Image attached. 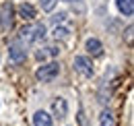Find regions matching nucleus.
Returning <instances> with one entry per match:
<instances>
[{"instance_id":"obj_3","label":"nucleus","mask_w":134,"mask_h":126,"mask_svg":"<svg viewBox=\"0 0 134 126\" xmlns=\"http://www.w3.org/2000/svg\"><path fill=\"white\" fill-rule=\"evenodd\" d=\"M62 75V64L60 60H48V62H39L37 68L33 70V77L37 83L41 85H50L54 81H58V77Z\"/></svg>"},{"instance_id":"obj_11","label":"nucleus","mask_w":134,"mask_h":126,"mask_svg":"<svg viewBox=\"0 0 134 126\" xmlns=\"http://www.w3.org/2000/svg\"><path fill=\"white\" fill-rule=\"evenodd\" d=\"M114 8L122 21H132L134 17V0H114Z\"/></svg>"},{"instance_id":"obj_17","label":"nucleus","mask_w":134,"mask_h":126,"mask_svg":"<svg viewBox=\"0 0 134 126\" xmlns=\"http://www.w3.org/2000/svg\"><path fill=\"white\" fill-rule=\"evenodd\" d=\"M0 64H2V52H0Z\"/></svg>"},{"instance_id":"obj_5","label":"nucleus","mask_w":134,"mask_h":126,"mask_svg":"<svg viewBox=\"0 0 134 126\" xmlns=\"http://www.w3.org/2000/svg\"><path fill=\"white\" fill-rule=\"evenodd\" d=\"M60 56H62V44H56L52 39L35 46V50H33V60L37 64L48 62V60H60Z\"/></svg>"},{"instance_id":"obj_6","label":"nucleus","mask_w":134,"mask_h":126,"mask_svg":"<svg viewBox=\"0 0 134 126\" xmlns=\"http://www.w3.org/2000/svg\"><path fill=\"white\" fill-rule=\"evenodd\" d=\"M15 0H0V33L6 37L10 31H15Z\"/></svg>"},{"instance_id":"obj_4","label":"nucleus","mask_w":134,"mask_h":126,"mask_svg":"<svg viewBox=\"0 0 134 126\" xmlns=\"http://www.w3.org/2000/svg\"><path fill=\"white\" fill-rule=\"evenodd\" d=\"M70 66H72V72H76L81 79L91 81L95 79L97 75V68H95V60L89 58L87 54H74L72 60H70Z\"/></svg>"},{"instance_id":"obj_15","label":"nucleus","mask_w":134,"mask_h":126,"mask_svg":"<svg viewBox=\"0 0 134 126\" xmlns=\"http://www.w3.org/2000/svg\"><path fill=\"white\" fill-rule=\"evenodd\" d=\"M58 0H37L35 2V6H37V10L39 13H43V15H50L52 10H56L58 8Z\"/></svg>"},{"instance_id":"obj_2","label":"nucleus","mask_w":134,"mask_h":126,"mask_svg":"<svg viewBox=\"0 0 134 126\" xmlns=\"http://www.w3.org/2000/svg\"><path fill=\"white\" fill-rule=\"evenodd\" d=\"M4 50H6V60L13 66H23L29 60V46H25L17 35L4 37Z\"/></svg>"},{"instance_id":"obj_1","label":"nucleus","mask_w":134,"mask_h":126,"mask_svg":"<svg viewBox=\"0 0 134 126\" xmlns=\"http://www.w3.org/2000/svg\"><path fill=\"white\" fill-rule=\"evenodd\" d=\"M17 35L19 39L29 48H35L43 41H48V23L41 19H35L29 23H21L17 27Z\"/></svg>"},{"instance_id":"obj_10","label":"nucleus","mask_w":134,"mask_h":126,"mask_svg":"<svg viewBox=\"0 0 134 126\" xmlns=\"http://www.w3.org/2000/svg\"><path fill=\"white\" fill-rule=\"evenodd\" d=\"M83 50H85V54L89 56V58H101L103 54H105V46H103V39L101 37H97V35H87L83 39Z\"/></svg>"},{"instance_id":"obj_19","label":"nucleus","mask_w":134,"mask_h":126,"mask_svg":"<svg viewBox=\"0 0 134 126\" xmlns=\"http://www.w3.org/2000/svg\"><path fill=\"white\" fill-rule=\"evenodd\" d=\"M17 2H19V0H17Z\"/></svg>"},{"instance_id":"obj_8","label":"nucleus","mask_w":134,"mask_h":126,"mask_svg":"<svg viewBox=\"0 0 134 126\" xmlns=\"http://www.w3.org/2000/svg\"><path fill=\"white\" fill-rule=\"evenodd\" d=\"M15 15H17V21L29 23V21L39 19V10L31 0H19V2H15Z\"/></svg>"},{"instance_id":"obj_7","label":"nucleus","mask_w":134,"mask_h":126,"mask_svg":"<svg viewBox=\"0 0 134 126\" xmlns=\"http://www.w3.org/2000/svg\"><path fill=\"white\" fill-rule=\"evenodd\" d=\"M74 35H76V21L58 23V25H50L48 27V39L56 41V44H66Z\"/></svg>"},{"instance_id":"obj_18","label":"nucleus","mask_w":134,"mask_h":126,"mask_svg":"<svg viewBox=\"0 0 134 126\" xmlns=\"http://www.w3.org/2000/svg\"><path fill=\"white\" fill-rule=\"evenodd\" d=\"M64 126H74V124H64Z\"/></svg>"},{"instance_id":"obj_16","label":"nucleus","mask_w":134,"mask_h":126,"mask_svg":"<svg viewBox=\"0 0 134 126\" xmlns=\"http://www.w3.org/2000/svg\"><path fill=\"white\" fill-rule=\"evenodd\" d=\"M58 2H62V4L70 6V4H76V2H85V0H58Z\"/></svg>"},{"instance_id":"obj_14","label":"nucleus","mask_w":134,"mask_h":126,"mask_svg":"<svg viewBox=\"0 0 134 126\" xmlns=\"http://www.w3.org/2000/svg\"><path fill=\"white\" fill-rule=\"evenodd\" d=\"M97 126H118V118L111 108H101L99 116H97Z\"/></svg>"},{"instance_id":"obj_12","label":"nucleus","mask_w":134,"mask_h":126,"mask_svg":"<svg viewBox=\"0 0 134 126\" xmlns=\"http://www.w3.org/2000/svg\"><path fill=\"white\" fill-rule=\"evenodd\" d=\"M70 21H76V19L70 15L68 8H56V10H52L50 15H48V19H46L48 27H50V25H58V23H70Z\"/></svg>"},{"instance_id":"obj_9","label":"nucleus","mask_w":134,"mask_h":126,"mask_svg":"<svg viewBox=\"0 0 134 126\" xmlns=\"http://www.w3.org/2000/svg\"><path fill=\"white\" fill-rule=\"evenodd\" d=\"M50 114L54 120H66L70 116V103L64 95H54L50 101Z\"/></svg>"},{"instance_id":"obj_13","label":"nucleus","mask_w":134,"mask_h":126,"mask_svg":"<svg viewBox=\"0 0 134 126\" xmlns=\"http://www.w3.org/2000/svg\"><path fill=\"white\" fill-rule=\"evenodd\" d=\"M31 124L33 126H54V118H52V114L48 110L37 108L33 112V116H31Z\"/></svg>"}]
</instances>
